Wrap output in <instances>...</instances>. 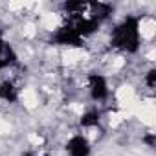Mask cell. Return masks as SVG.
<instances>
[{
  "instance_id": "1",
  "label": "cell",
  "mask_w": 156,
  "mask_h": 156,
  "mask_svg": "<svg viewBox=\"0 0 156 156\" xmlns=\"http://www.w3.org/2000/svg\"><path fill=\"white\" fill-rule=\"evenodd\" d=\"M112 48L127 53H136L141 46V33H140V19L134 15L125 17L110 35Z\"/></svg>"
},
{
  "instance_id": "2",
  "label": "cell",
  "mask_w": 156,
  "mask_h": 156,
  "mask_svg": "<svg viewBox=\"0 0 156 156\" xmlns=\"http://www.w3.org/2000/svg\"><path fill=\"white\" fill-rule=\"evenodd\" d=\"M83 37L77 33V30L73 28L72 22H66L64 26H61L53 35H51V42L57 46H81L83 44Z\"/></svg>"
},
{
  "instance_id": "3",
  "label": "cell",
  "mask_w": 156,
  "mask_h": 156,
  "mask_svg": "<svg viewBox=\"0 0 156 156\" xmlns=\"http://www.w3.org/2000/svg\"><path fill=\"white\" fill-rule=\"evenodd\" d=\"M88 92H90V98L98 103L108 99V96H110L108 83L101 73H90L88 75Z\"/></svg>"
},
{
  "instance_id": "4",
  "label": "cell",
  "mask_w": 156,
  "mask_h": 156,
  "mask_svg": "<svg viewBox=\"0 0 156 156\" xmlns=\"http://www.w3.org/2000/svg\"><path fill=\"white\" fill-rule=\"evenodd\" d=\"M66 152H68V156H90L92 145H90V141H88L87 136L73 134L66 141Z\"/></svg>"
},
{
  "instance_id": "5",
  "label": "cell",
  "mask_w": 156,
  "mask_h": 156,
  "mask_svg": "<svg viewBox=\"0 0 156 156\" xmlns=\"http://www.w3.org/2000/svg\"><path fill=\"white\" fill-rule=\"evenodd\" d=\"M17 61H19V55H17L15 48L0 37V70H6V68L17 64Z\"/></svg>"
},
{
  "instance_id": "6",
  "label": "cell",
  "mask_w": 156,
  "mask_h": 156,
  "mask_svg": "<svg viewBox=\"0 0 156 156\" xmlns=\"http://www.w3.org/2000/svg\"><path fill=\"white\" fill-rule=\"evenodd\" d=\"M0 99H4L6 103H15L19 99V88L13 81L6 79L0 83Z\"/></svg>"
},
{
  "instance_id": "7",
  "label": "cell",
  "mask_w": 156,
  "mask_h": 156,
  "mask_svg": "<svg viewBox=\"0 0 156 156\" xmlns=\"http://www.w3.org/2000/svg\"><path fill=\"white\" fill-rule=\"evenodd\" d=\"M99 121H101V112H99L98 108H88V110L81 116L79 125H81L83 129H94V127L99 125Z\"/></svg>"
},
{
  "instance_id": "8",
  "label": "cell",
  "mask_w": 156,
  "mask_h": 156,
  "mask_svg": "<svg viewBox=\"0 0 156 156\" xmlns=\"http://www.w3.org/2000/svg\"><path fill=\"white\" fill-rule=\"evenodd\" d=\"M143 81H145V85H147L149 88H154V87H156V70H154V68H151V70L145 73Z\"/></svg>"
},
{
  "instance_id": "9",
  "label": "cell",
  "mask_w": 156,
  "mask_h": 156,
  "mask_svg": "<svg viewBox=\"0 0 156 156\" xmlns=\"http://www.w3.org/2000/svg\"><path fill=\"white\" fill-rule=\"evenodd\" d=\"M143 141H145L151 149H154V134H152V132H149L147 136H143Z\"/></svg>"
}]
</instances>
